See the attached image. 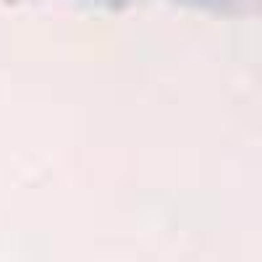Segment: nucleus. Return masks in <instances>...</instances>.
I'll list each match as a JSON object with an SVG mask.
<instances>
[]
</instances>
